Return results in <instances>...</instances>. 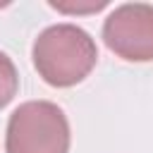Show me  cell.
<instances>
[{
  "mask_svg": "<svg viewBox=\"0 0 153 153\" xmlns=\"http://www.w3.org/2000/svg\"><path fill=\"white\" fill-rule=\"evenodd\" d=\"M38 76L55 86L67 88L84 81L98 62L96 41L76 24H53L43 29L31 48Z\"/></svg>",
  "mask_w": 153,
  "mask_h": 153,
  "instance_id": "obj_1",
  "label": "cell"
},
{
  "mask_svg": "<svg viewBox=\"0 0 153 153\" xmlns=\"http://www.w3.org/2000/svg\"><path fill=\"white\" fill-rule=\"evenodd\" d=\"M69 122L50 100H26L7 120V153H69Z\"/></svg>",
  "mask_w": 153,
  "mask_h": 153,
  "instance_id": "obj_2",
  "label": "cell"
},
{
  "mask_svg": "<svg viewBox=\"0 0 153 153\" xmlns=\"http://www.w3.org/2000/svg\"><path fill=\"white\" fill-rule=\"evenodd\" d=\"M103 41L110 53L127 62L153 60V5L127 2L103 22Z\"/></svg>",
  "mask_w": 153,
  "mask_h": 153,
  "instance_id": "obj_3",
  "label": "cell"
},
{
  "mask_svg": "<svg viewBox=\"0 0 153 153\" xmlns=\"http://www.w3.org/2000/svg\"><path fill=\"white\" fill-rule=\"evenodd\" d=\"M19 91V74L14 62L0 50V110L17 96Z\"/></svg>",
  "mask_w": 153,
  "mask_h": 153,
  "instance_id": "obj_4",
  "label": "cell"
}]
</instances>
